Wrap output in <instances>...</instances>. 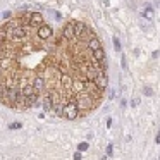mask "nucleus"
<instances>
[{
    "label": "nucleus",
    "instance_id": "1",
    "mask_svg": "<svg viewBox=\"0 0 160 160\" xmlns=\"http://www.w3.org/2000/svg\"><path fill=\"white\" fill-rule=\"evenodd\" d=\"M62 115H66V119H76L78 115H79V108H78V105H76V102L74 100H69L67 103H64V107H62Z\"/></svg>",
    "mask_w": 160,
    "mask_h": 160
},
{
    "label": "nucleus",
    "instance_id": "2",
    "mask_svg": "<svg viewBox=\"0 0 160 160\" xmlns=\"http://www.w3.org/2000/svg\"><path fill=\"white\" fill-rule=\"evenodd\" d=\"M52 35H53L52 26H48V24H40L38 26V31H36V38H38V40L45 42V40L52 38Z\"/></svg>",
    "mask_w": 160,
    "mask_h": 160
},
{
    "label": "nucleus",
    "instance_id": "3",
    "mask_svg": "<svg viewBox=\"0 0 160 160\" xmlns=\"http://www.w3.org/2000/svg\"><path fill=\"white\" fill-rule=\"evenodd\" d=\"M93 83H95V86H97L98 90H102V91H103L105 88H107V84H108L107 74H105L103 71H98V72H97V76H95V79H93Z\"/></svg>",
    "mask_w": 160,
    "mask_h": 160
},
{
    "label": "nucleus",
    "instance_id": "4",
    "mask_svg": "<svg viewBox=\"0 0 160 160\" xmlns=\"http://www.w3.org/2000/svg\"><path fill=\"white\" fill-rule=\"evenodd\" d=\"M62 38H64V40H69V42L76 40V33H74V22L66 24V28H64V31H62Z\"/></svg>",
    "mask_w": 160,
    "mask_h": 160
},
{
    "label": "nucleus",
    "instance_id": "5",
    "mask_svg": "<svg viewBox=\"0 0 160 160\" xmlns=\"http://www.w3.org/2000/svg\"><path fill=\"white\" fill-rule=\"evenodd\" d=\"M40 24H43L42 14H38V12H31V16H29V26L36 28V26H40Z\"/></svg>",
    "mask_w": 160,
    "mask_h": 160
},
{
    "label": "nucleus",
    "instance_id": "6",
    "mask_svg": "<svg viewBox=\"0 0 160 160\" xmlns=\"http://www.w3.org/2000/svg\"><path fill=\"white\" fill-rule=\"evenodd\" d=\"M31 84L35 86L36 91H42L43 86H45V79H43V76H35V78H33V83Z\"/></svg>",
    "mask_w": 160,
    "mask_h": 160
},
{
    "label": "nucleus",
    "instance_id": "7",
    "mask_svg": "<svg viewBox=\"0 0 160 160\" xmlns=\"http://www.w3.org/2000/svg\"><path fill=\"white\" fill-rule=\"evenodd\" d=\"M93 60H97V62H102V60H105V52H103V48H97V50H93Z\"/></svg>",
    "mask_w": 160,
    "mask_h": 160
},
{
    "label": "nucleus",
    "instance_id": "8",
    "mask_svg": "<svg viewBox=\"0 0 160 160\" xmlns=\"http://www.w3.org/2000/svg\"><path fill=\"white\" fill-rule=\"evenodd\" d=\"M60 84H62V88H71L72 86V79H71L69 74H62V76H60Z\"/></svg>",
    "mask_w": 160,
    "mask_h": 160
},
{
    "label": "nucleus",
    "instance_id": "9",
    "mask_svg": "<svg viewBox=\"0 0 160 160\" xmlns=\"http://www.w3.org/2000/svg\"><path fill=\"white\" fill-rule=\"evenodd\" d=\"M100 42H98V38H95V36H91L90 38V42H88V48L93 52V50H97V48H100Z\"/></svg>",
    "mask_w": 160,
    "mask_h": 160
},
{
    "label": "nucleus",
    "instance_id": "10",
    "mask_svg": "<svg viewBox=\"0 0 160 160\" xmlns=\"http://www.w3.org/2000/svg\"><path fill=\"white\" fill-rule=\"evenodd\" d=\"M52 105H53L52 98H50L48 95H47L45 100H43V110H45V112H50V110H52Z\"/></svg>",
    "mask_w": 160,
    "mask_h": 160
},
{
    "label": "nucleus",
    "instance_id": "11",
    "mask_svg": "<svg viewBox=\"0 0 160 160\" xmlns=\"http://www.w3.org/2000/svg\"><path fill=\"white\" fill-rule=\"evenodd\" d=\"M145 19H148V21H152V19H153V9L152 7H146L145 9Z\"/></svg>",
    "mask_w": 160,
    "mask_h": 160
},
{
    "label": "nucleus",
    "instance_id": "12",
    "mask_svg": "<svg viewBox=\"0 0 160 160\" xmlns=\"http://www.w3.org/2000/svg\"><path fill=\"white\" fill-rule=\"evenodd\" d=\"M5 38H7V29H0V42H5Z\"/></svg>",
    "mask_w": 160,
    "mask_h": 160
},
{
    "label": "nucleus",
    "instance_id": "13",
    "mask_svg": "<svg viewBox=\"0 0 160 160\" xmlns=\"http://www.w3.org/2000/svg\"><path fill=\"white\" fill-rule=\"evenodd\" d=\"M114 47H115V50H121V42H119V38H115V36H114Z\"/></svg>",
    "mask_w": 160,
    "mask_h": 160
},
{
    "label": "nucleus",
    "instance_id": "14",
    "mask_svg": "<svg viewBox=\"0 0 160 160\" xmlns=\"http://www.w3.org/2000/svg\"><path fill=\"white\" fill-rule=\"evenodd\" d=\"M11 129H21V122H14V124H11Z\"/></svg>",
    "mask_w": 160,
    "mask_h": 160
},
{
    "label": "nucleus",
    "instance_id": "15",
    "mask_svg": "<svg viewBox=\"0 0 160 160\" xmlns=\"http://www.w3.org/2000/svg\"><path fill=\"white\" fill-rule=\"evenodd\" d=\"M84 150H88V143H81L79 145V152H84Z\"/></svg>",
    "mask_w": 160,
    "mask_h": 160
},
{
    "label": "nucleus",
    "instance_id": "16",
    "mask_svg": "<svg viewBox=\"0 0 160 160\" xmlns=\"http://www.w3.org/2000/svg\"><path fill=\"white\" fill-rule=\"evenodd\" d=\"M74 160H81V153H79V152L74 153Z\"/></svg>",
    "mask_w": 160,
    "mask_h": 160
},
{
    "label": "nucleus",
    "instance_id": "17",
    "mask_svg": "<svg viewBox=\"0 0 160 160\" xmlns=\"http://www.w3.org/2000/svg\"><path fill=\"white\" fill-rule=\"evenodd\" d=\"M2 18H4V19H7V18H11V12H4V14H2Z\"/></svg>",
    "mask_w": 160,
    "mask_h": 160
},
{
    "label": "nucleus",
    "instance_id": "18",
    "mask_svg": "<svg viewBox=\"0 0 160 160\" xmlns=\"http://www.w3.org/2000/svg\"><path fill=\"white\" fill-rule=\"evenodd\" d=\"M122 67H124V69H128V64H126V57H122Z\"/></svg>",
    "mask_w": 160,
    "mask_h": 160
},
{
    "label": "nucleus",
    "instance_id": "19",
    "mask_svg": "<svg viewBox=\"0 0 160 160\" xmlns=\"http://www.w3.org/2000/svg\"><path fill=\"white\" fill-rule=\"evenodd\" d=\"M152 57H153V59H158V50H157V52H153Z\"/></svg>",
    "mask_w": 160,
    "mask_h": 160
},
{
    "label": "nucleus",
    "instance_id": "20",
    "mask_svg": "<svg viewBox=\"0 0 160 160\" xmlns=\"http://www.w3.org/2000/svg\"><path fill=\"white\" fill-rule=\"evenodd\" d=\"M145 93H146V95H148V97H150V95H152V93H153V91H152V90H150V88H146V90H145Z\"/></svg>",
    "mask_w": 160,
    "mask_h": 160
}]
</instances>
